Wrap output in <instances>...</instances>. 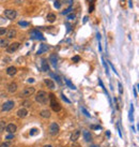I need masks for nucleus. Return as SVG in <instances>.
<instances>
[{"mask_svg": "<svg viewBox=\"0 0 139 147\" xmlns=\"http://www.w3.org/2000/svg\"><path fill=\"white\" fill-rule=\"evenodd\" d=\"M43 147H52V146L51 145H44Z\"/></svg>", "mask_w": 139, "mask_h": 147, "instance_id": "nucleus-51", "label": "nucleus"}, {"mask_svg": "<svg viewBox=\"0 0 139 147\" xmlns=\"http://www.w3.org/2000/svg\"><path fill=\"white\" fill-rule=\"evenodd\" d=\"M97 39L98 41H101V33H97Z\"/></svg>", "mask_w": 139, "mask_h": 147, "instance_id": "nucleus-47", "label": "nucleus"}, {"mask_svg": "<svg viewBox=\"0 0 139 147\" xmlns=\"http://www.w3.org/2000/svg\"><path fill=\"white\" fill-rule=\"evenodd\" d=\"M110 63V66H111V69H113V70L115 71V73H117V70H116V69H115V67H114V65H113V63H111V62H109ZM117 74H118V73H117Z\"/></svg>", "mask_w": 139, "mask_h": 147, "instance_id": "nucleus-43", "label": "nucleus"}, {"mask_svg": "<svg viewBox=\"0 0 139 147\" xmlns=\"http://www.w3.org/2000/svg\"><path fill=\"white\" fill-rule=\"evenodd\" d=\"M48 50V46L46 44H42L41 45V47L39 48V50H38V55H41V54H43V53H45V52H47Z\"/></svg>", "mask_w": 139, "mask_h": 147, "instance_id": "nucleus-17", "label": "nucleus"}, {"mask_svg": "<svg viewBox=\"0 0 139 147\" xmlns=\"http://www.w3.org/2000/svg\"><path fill=\"white\" fill-rule=\"evenodd\" d=\"M82 134H84V139H85V141H86V142H90V141L92 140L91 133H90V132H89V131H87V130H85V131L82 132Z\"/></svg>", "mask_w": 139, "mask_h": 147, "instance_id": "nucleus-16", "label": "nucleus"}, {"mask_svg": "<svg viewBox=\"0 0 139 147\" xmlns=\"http://www.w3.org/2000/svg\"><path fill=\"white\" fill-rule=\"evenodd\" d=\"M30 36H31V39H33V40H41V41L45 40V38L43 36L42 32H40V31L37 30V29H34V30L31 31V32H30Z\"/></svg>", "mask_w": 139, "mask_h": 147, "instance_id": "nucleus-3", "label": "nucleus"}, {"mask_svg": "<svg viewBox=\"0 0 139 147\" xmlns=\"http://www.w3.org/2000/svg\"><path fill=\"white\" fill-rule=\"evenodd\" d=\"M48 98L50 99V106L52 108V111L53 112H59L60 109H61V106H60V104L58 103V101L55 97V95L53 94H50V95H48Z\"/></svg>", "mask_w": 139, "mask_h": 147, "instance_id": "nucleus-2", "label": "nucleus"}, {"mask_svg": "<svg viewBox=\"0 0 139 147\" xmlns=\"http://www.w3.org/2000/svg\"><path fill=\"white\" fill-rule=\"evenodd\" d=\"M137 86H138V85H136V87H134V89H133V90H134V96H135L136 98L138 97V94H137Z\"/></svg>", "mask_w": 139, "mask_h": 147, "instance_id": "nucleus-36", "label": "nucleus"}, {"mask_svg": "<svg viewBox=\"0 0 139 147\" xmlns=\"http://www.w3.org/2000/svg\"><path fill=\"white\" fill-rule=\"evenodd\" d=\"M89 1H90V2H92V3H93V1H94V0H89Z\"/></svg>", "mask_w": 139, "mask_h": 147, "instance_id": "nucleus-52", "label": "nucleus"}, {"mask_svg": "<svg viewBox=\"0 0 139 147\" xmlns=\"http://www.w3.org/2000/svg\"><path fill=\"white\" fill-rule=\"evenodd\" d=\"M81 111H82V113H84L85 115H86L87 117H90V114H89V113L87 112V109H86V108H81Z\"/></svg>", "mask_w": 139, "mask_h": 147, "instance_id": "nucleus-34", "label": "nucleus"}, {"mask_svg": "<svg viewBox=\"0 0 139 147\" xmlns=\"http://www.w3.org/2000/svg\"><path fill=\"white\" fill-rule=\"evenodd\" d=\"M64 80H65V83H66V84H68V86L70 87V88H71V89H74V90L76 89V87H75V85H74V84H73V83H72V82H71L70 80H68V79H64Z\"/></svg>", "mask_w": 139, "mask_h": 147, "instance_id": "nucleus-25", "label": "nucleus"}, {"mask_svg": "<svg viewBox=\"0 0 139 147\" xmlns=\"http://www.w3.org/2000/svg\"><path fill=\"white\" fill-rule=\"evenodd\" d=\"M41 65H42V71H44V72L49 71V66H48V62L46 61V59H42Z\"/></svg>", "mask_w": 139, "mask_h": 147, "instance_id": "nucleus-13", "label": "nucleus"}, {"mask_svg": "<svg viewBox=\"0 0 139 147\" xmlns=\"http://www.w3.org/2000/svg\"><path fill=\"white\" fill-rule=\"evenodd\" d=\"M16 72H17V69H16L14 66H11V67H9V68L7 69V74L10 75V76L15 75Z\"/></svg>", "mask_w": 139, "mask_h": 147, "instance_id": "nucleus-11", "label": "nucleus"}, {"mask_svg": "<svg viewBox=\"0 0 139 147\" xmlns=\"http://www.w3.org/2000/svg\"><path fill=\"white\" fill-rule=\"evenodd\" d=\"M106 135H107V136H110V132L107 131V132H106Z\"/></svg>", "mask_w": 139, "mask_h": 147, "instance_id": "nucleus-50", "label": "nucleus"}, {"mask_svg": "<svg viewBox=\"0 0 139 147\" xmlns=\"http://www.w3.org/2000/svg\"><path fill=\"white\" fill-rule=\"evenodd\" d=\"M29 105H30V102H28V101L24 102V106H29Z\"/></svg>", "mask_w": 139, "mask_h": 147, "instance_id": "nucleus-45", "label": "nucleus"}, {"mask_svg": "<svg viewBox=\"0 0 139 147\" xmlns=\"http://www.w3.org/2000/svg\"><path fill=\"white\" fill-rule=\"evenodd\" d=\"M7 36L8 39H13L16 36V30L15 29H10V30H7Z\"/></svg>", "mask_w": 139, "mask_h": 147, "instance_id": "nucleus-14", "label": "nucleus"}, {"mask_svg": "<svg viewBox=\"0 0 139 147\" xmlns=\"http://www.w3.org/2000/svg\"><path fill=\"white\" fill-rule=\"evenodd\" d=\"M98 49H100V52H102V45H101V42L98 43Z\"/></svg>", "mask_w": 139, "mask_h": 147, "instance_id": "nucleus-46", "label": "nucleus"}, {"mask_svg": "<svg viewBox=\"0 0 139 147\" xmlns=\"http://www.w3.org/2000/svg\"><path fill=\"white\" fill-rule=\"evenodd\" d=\"M8 46H9L8 40H6V39H0V47H8Z\"/></svg>", "mask_w": 139, "mask_h": 147, "instance_id": "nucleus-22", "label": "nucleus"}, {"mask_svg": "<svg viewBox=\"0 0 139 147\" xmlns=\"http://www.w3.org/2000/svg\"><path fill=\"white\" fill-rule=\"evenodd\" d=\"M27 115H28V111H27L25 107L19 108L18 111H17V116H18L19 118H24V117L27 116Z\"/></svg>", "mask_w": 139, "mask_h": 147, "instance_id": "nucleus-10", "label": "nucleus"}, {"mask_svg": "<svg viewBox=\"0 0 139 147\" xmlns=\"http://www.w3.org/2000/svg\"><path fill=\"white\" fill-rule=\"evenodd\" d=\"M61 96H62V99H63V100H64V101H65V102H68V103H71V101H70V100H69V99H68V98H66V97H65V96H64V95H63V94H62V95H61Z\"/></svg>", "mask_w": 139, "mask_h": 147, "instance_id": "nucleus-37", "label": "nucleus"}, {"mask_svg": "<svg viewBox=\"0 0 139 147\" xmlns=\"http://www.w3.org/2000/svg\"><path fill=\"white\" fill-rule=\"evenodd\" d=\"M93 11H94V4L92 3L91 6H90V8H89V12H90V13H92Z\"/></svg>", "mask_w": 139, "mask_h": 147, "instance_id": "nucleus-39", "label": "nucleus"}, {"mask_svg": "<svg viewBox=\"0 0 139 147\" xmlns=\"http://www.w3.org/2000/svg\"><path fill=\"white\" fill-rule=\"evenodd\" d=\"M12 147H15V146H12Z\"/></svg>", "mask_w": 139, "mask_h": 147, "instance_id": "nucleus-54", "label": "nucleus"}, {"mask_svg": "<svg viewBox=\"0 0 139 147\" xmlns=\"http://www.w3.org/2000/svg\"><path fill=\"white\" fill-rule=\"evenodd\" d=\"M49 75H50L51 77H53V79H55V80L58 82V84H59V85H61V84H62V82H61V80H60V77L58 76V75H56L55 73H49Z\"/></svg>", "mask_w": 139, "mask_h": 147, "instance_id": "nucleus-24", "label": "nucleus"}, {"mask_svg": "<svg viewBox=\"0 0 139 147\" xmlns=\"http://www.w3.org/2000/svg\"><path fill=\"white\" fill-rule=\"evenodd\" d=\"M44 83H45V85L48 87V88H50V89H53L55 88V83H53L51 80H45L44 81Z\"/></svg>", "mask_w": 139, "mask_h": 147, "instance_id": "nucleus-18", "label": "nucleus"}, {"mask_svg": "<svg viewBox=\"0 0 139 147\" xmlns=\"http://www.w3.org/2000/svg\"><path fill=\"white\" fill-rule=\"evenodd\" d=\"M92 129H95V130H101V127H98V126H91Z\"/></svg>", "mask_w": 139, "mask_h": 147, "instance_id": "nucleus-42", "label": "nucleus"}, {"mask_svg": "<svg viewBox=\"0 0 139 147\" xmlns=\"http://www.w3.org/2000/svg\"><path fill=\"white\" fill-rule=\"evenodd\" d=\"M72 147H80V145H79V144H74Z\"/></svg>", "mask_w": 139, "mask_h": 147, "instance_id": "nucleus-49", "label": "nucleus"}, {"mask_svg": "<svg viewBox=\"0 0 139 147\" xmlns=\"http://www.w3.org/2000/svg\"><path fill=\"white\" fill-rule=\"evenodd\" d=\"M55 7L57 9H60L61 8V1H60V0H56V1H55Z\"/></svg>", "mask_w": 139, "mask_h": 147, "instance_id": "nucleus-29", "label": "nucleus"}, {"mask_svg": "<svg viewBox=\"0 0 139 147\" xmlns=\"http://www.w3.org/2000/svg\"><path fill=\"white\" fill-rule=\"evenodd\" d=\"M19 46H20V43H18V42H14V43H11V44H9V46L7 47V52L8 53H14V52H16L17 49L19 48Z\"/></svg>", "mask_w": 139, "mask_h": 147, "instance_id": "nucleus-8", "label": "nucleus"}, {"mask_svg": "<svg viewBox=\"0 0 139 147\" xmlns=\"http://www.w3.org/2000/svg\"><path fill=\"white\" fill-rule=\"evenodd\" d=\"M18 25L21 26V27H28L29 26V23L28 22H25V21H20V22H18Z\"/></svg>", "mask_w": 139, "mask_h": 147, "instance_id": "nucleus-26", "label": "nucleus"}, {"mask_svg": "<svg viewBox=\"0 0 139 147\" xmlns=\"http://www.w3.org/2000/svg\"><path fill=\"white\" fill-rule=\"evenodd\" d=\"M35 101L40 104H46L48 101V95L47 93H45L44 90H40L37 93V96H35Z\"/></svg>", "mask_w": 139, "mask_h": 147, "instance_id": "nucleus-1", "label": "nucleus"}, {"mask_svg": "<svg viewBox=\"0 0 139 147\" xmlns=\"http://www.w3.org/2000/svg\"><path fill=\"white\" fill-rule=\"evenodd\" d=\"M8 90H9V93L14 94L15 91L17 90V84H16V83H14V82L11 83V84L8 86Z\"/></svg>", "mask_w": 139, "mask_h": 147, "instance_id": "nucleus-12", "label": "nucleus"}, {"mask_svg": "<svg viewBox=\"0 0 139 147\" xmlns=\"http://www.w3.org/2000/svg\"><path fill=\"white\" fill-rule=\"evenodd\" d=\"M35 93V89L34 87H26V88L23 90V93H21V97H26V98H29L31 97L33 94Z\"/></svg>", "mask_w": 139, "mask_h": 147, "instance_id": "nucleus-6", "label": "nucleus"}, {"mask_svg": "<svg viewBox=\"0 0 139 147\" xmlns=\"http://www.w3.org/2000/svg\"><path fill=\"white\" fill-rule=\"evenodd\" d=\"M133 113H134V107H133V105H131V107H129V112H128V118H129V120H131V121H134Z\"/></svg>", "mask_w": 139, "mask_h": 147, "instance_id": "nucleus-23", "label": "nucleus"}, {"mask_svg": "<svg viewBox=\"0 0 139 147\" xmlns=\"http://www.w3.org/2000/svg\"><path fill=\"white\" fill-rule=\"evenodd\" d=\"M79 136H80V131L79 130H76L73 134L71 135V141L72 142H76L78 139H79Z\"/></svg>", "mask_w": 139, "mask_h": 147, "instance_id": "nucleus-15", "label": "nucleus"}, {"mask_svg": "<svg viewBox=\"0 0 139 147\" xmlns=\"http://www.w3.org/2000/svg\"><path fill=\"white\" fill-rule=\"evenodd\" d=\"M14 105H15V103H14V101H7V102H4L3 104H2V107H1V111L2 112H9V111H11V109L14 107Z\"/></svg>", "mask_w": 139, "mask_h": 147, "instance_id": "nucleus-5", "label": "nucleus"}, {"mask_svg": "<svg viewBox=\"0 0 139 147\" xmlns=\"http://www.w3.org/2000/svg\"><path fill=\"white\" fill-rule=\"evenodd\" d=\"M91 147H98V146H95V145H94V146H91Z\"/></svg>", "mask_w": 139, "mask_h": 147, "instance_id": "nucleus-53", "label": "nucleus"}, {"mask_svg": "<svg viewBox=\"0 0 139 147\" xmlns=\"http://www.w3.org/2000/svg\"><path fill=\"white\" fill-rule=\"evenodd\" d=\"M6 139H7L8 141H11V140H13V139H14V134H12V133H10V134H9V135L6 137Z\"/></svg>", "mask_w": 139, "mask_h": 147, "instance_id": "nucleus-32", "label": "nucleus"}, {"mask_svg": "<svg viewBox=\"0 0 139 147\" xmlns=\"http://www.w3.org/2000/svg\"><path fill=\"white\" fill-rule=\"evenodd\" d=\"M49 133H50L51 135H57L58 133H59V130H60V127L58 123L56 122H52L50 126H49Z\"/></svg>", "mask_w": 139, "mask_h": 147, "instance_id": "nucleus-7", "label": "nucleus"}, {"mask_svg": "<svg viewBox=\"0 0 139 147\" xmlns=\"http://www.w3.org/2000/svg\"><path fill=\"white\" fill-rule=\"evenodd\" d=\"M34 82V80L33 79H30V80H28V83H33Z\"/></svg>", "mask_w": 139, "mask_h": 147, "instance_id": "nucleus-48", "label": "nucleus"}, {"mask_svg": "<svg viewBox=\"0 0 139 147\" xmlns=\"http://www.w3.org/2000/svg\"><path fill=\"white\" fill-rule=\"evenodd\" d=\"M72 11V8H69L68 9V10H65V11H63V12H62V13H63V14H66V15H68L69 14V13Z\"/></svg>", "mask_w": 139, "mask_h": 147, "instance_id": "nucleus-38", "label": "nucleus"}, {"mask_svg": "<svg viewBox=\"0 0 139 147\" xmlns=\"http://www.w3.org/2000/svg\"><path fill=\"white\" fill-rule=\"evenodd\" d=\"M16 130H17V127H16V125H14V123H10V125H8L6 127V131L9 132V133H12V134H14Z\"/></svg>", "mask_w": 139, "mask_h": 147, "instance_id": "nucleus-9", "label": "nucleus"}, {"mask_svg": "<svg viewBox=\"0 0 139 147\" xmlns=\"http://www.w3.org/2000/svg\"><path fill=\"white\" fill-rule=\"evenodd\" d=\"M49 59H50V61H51V63H52V66H53V67H56V66H57V60H58L57 55H56V54H52V55H50V57H49Z\"/></svg>", "mask_w": 139, "mask_h": 147, "instance_id": "nucleus-19", "label": "nucleus"}, {"mask_svg": "<svg viewBox=\"0 0 139 147\" xmlns=\"http://www.w3.org/2000/svg\"><path fill=\"white\" fill-rule=\"evenodd\" d=\"M40 115H41L42 117H44V118H49V117H50V112H49L48 109H43V111L40 113Z\"/></svg>", "mask_w": 139, "mask_h": 147, "instance_id": "nucleus-21", "label": "nucleus"}, {"mask_svg": "<svg viewBox=\"0 0 139 147\" xmlns=\"http://www.w3.org/2000/svg\"><path fill=\"white\" fill-rule=\"evenodd\" d=\"M102 61H103V65H104V67H105V69H106V73L108 74V73H109V69H108V66H107L106 61L104 60V58H102Z\"/></svg>", "mask_w": 139, "mask_h": 147, "instance_id": "nucleus-28", "label": "nucleus"}, {"mask_svg": "<svg viewBox=\"0 0 139 147\" xmlns=\"http://www.w3.org/2000/svg\"><path fill=\"white\" fill-rule=\"evenodd\" d=\"M6 33H7V29L0 27V35H3V34H6Z\"/></svg>", "mask_w": 139, "mask_h": 147, "instance_id": "nucleus-31", "label": "nucleus"}, {"mask_svg": "<svg viewBox=\"0 0 139 147\" xmlns=\"http://www.w3.org/2000/svg\"><path fill=\"white\" fill-rule=\"evenodd\" d=\"M46 18H47V21H48L49 23H53V22L56 21V15L53 14V13H48Z\"/></svg>", "mask_w": 139, "mask_h": 147, "instance_id": "nucleus-20", "label": "nucleus"}, {"mask_svg": "<svg viewBox=\"0 0 139 147\" xmlns=\"http://www.w3.org/2000/svg\"><path fill=\"white\" fill-rule=\"evenodd\" d=\"M75 17H76L75 14H74V13H72V14H69L68 15V20H74Z\"/></svg>", "mask_w": 139, "mask_h": 147, "instance_id": "nucleus-35", "label": "nucleus"}, {"mask_svg": "<svg viewBox=\"0 0 139 147\" xmlns=\"http://www.w3.org/2000/svg\"><path fill=\"white\" fill-rule=\"evenodd\" d=\"M0 147H10V144L6 142V143H2L1 145H0Z\"/></svg>", "mask_w": 139, "mask_h": 147, "instance_id": "nucleus-40", "label": "nucleus"}, {"mask_svg": "<svg viewBox=\"0 0 139 147\" xmlns=\"http://www.w3.org/2000/svg\"><path fill=\"white\" fill-rule=\"evenodd\" d=\"M119 91H120V94L123 93V88H122V85H121V83H119Z\"/></svg>", "mask_w": 139, "mask_h": 147, "instance_id": "nucleus-41", "label": "nucleus"}, {"mask_svg": "<svg viewBox=\"0 0 139 147\" xmlns=\"http://www.w3.org/2000/svg\"><path fill=\"white\" fill-rule=\"evenodd\" d=\"M38 132H39V131H38V129H35V128H33V129H31V130H30V135H35Z\"/></svg>", "mask_w": 139, "mask_h": 147, "instance_id": "nucleus-30", "label": "nucleus"}, {"mask_svg": "<svg viewBox=\"0 0 139 147\" xmlns=\"http://www.w3.org/2000/svg\"><path fill=\"white\" fill-rule=\"evenodd\" d=\"M3 61H4V62H9V61H10V58H9V57L6 58V57H4V58H3Z\"/></svg>", "mask_w": 139, "mask_h": 147, "instance_id": "nucleus-44", "label": "nucleus"}, {"mask_svg": "<svg viewBox=\"0 0 139 147\" xmlns=\"http://www.w3.org/2000/svg\"><path fill=\"white\" fill-rule=\"evenodd\" d=\"M4 129H6V122L4 121H0V132H3Z\"/></svg>", "mask_w": 139, "mask_h": 147, "instance_id": "nucleus-27", "label": "nucleus"}, {"mask_svg": "<svg viewBox=\"0 0 139 147\" xmlns=\"http://www.w3.org/2000/svg\"><path fill=\"white\" fill-rule=\"evenodd\" d=\"M72 60H73L74 62H78L80 60V57L79 56H74L73 58H72Z\"/></svg>", "mask_w": 139, "mask_h": 147, "instance_id": "nucleus-33", "label": "nucleus"}, {"mask_svg": "<svg viewBox=\"0 0 139 147\" xmlns=\"http://www.w3.org/2000/svg\"><path fill=\"white\" fill-rule=\"evenodd\" d=\"M3 14L7 18H9V20H14L17 16V12L15 10H13V9H7V10H4Z\"/></svg>", "mask_w": 139, "mask_h": 147, "instance_id": "nucleus-4", "label": "nucleus"}]
</instances>
